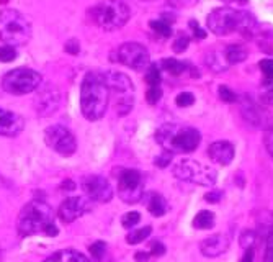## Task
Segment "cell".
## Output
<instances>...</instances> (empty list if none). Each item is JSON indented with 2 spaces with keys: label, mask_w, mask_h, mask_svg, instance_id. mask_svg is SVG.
I'll return each mask as SVG.
<instances>
[{
  "label": "cell",
  "mask_w": 273,
  "mask_h": 262,
  "mask_svg": "<svg viewBox=\"0 0 273 262\" xmlns=\"http://www.w3.org/2000/svg\"><path fill=\"white\" fill-rule=\"evenodd\" d=\"M218 94H219V99H221L223 102H226V103H234L237 100L236 94H234L227 85H219Z\"/></svg>",
  "instance_id": "cell-31"
},
{
  "label": "cell",
  "mask_w": 273,
  "mask_h": 262,
  "mask_svg": "<svg viewBox=\"0 0 273 262\" xmlns=\"http://www.w3.org/2000/svg\"><path fill=\"white\" fill-rule=\"evenodd\" d=\"M146 82L149 84V87H157L159 84H161V71H159V67L156 64H153L147 69Z\"/></svg>",
  "instance_id": "cell-28"
},
{
  "label": "cell",
  "mask_w": 273,
  "mask_h": 262,
  "mask_svg": "<svg viewBox=\"0 0 273 262\" xmlns=\"http://www.w3.org/2000/svg\"><path fill=\"white\" fill-rule=\"evenodd\" d=\"M116 61L131 69H144L149 66V51L139 43H125L116 49Z\"/></svg>",
  "instance_id": "cell-12"
},
{
  "label": "cell",
  "mask_w": 273,
  "mask_h": 262,
  "mask_svg": "<svg viewBox=\"0 0 273 262\" xmlns=\"http://www.w3.org/2000/svg\"><path fill=\"white\" fill-rule=\"evenodd\" d=\"M229 248V238H226L224 235H215V236H209L208 239H204L201 243L200 249L201 254L206 257H218L221 256L223 252L227 251Z\"/></svg>",
  "instance_id": "cell-18"
},
{
  "label": "cell",
  "mask_w": 273,
  "mask_h": 262,
  "mask_svg": "<svg viewBox=\"0 0 273 262\" xmlns=\"http://www.w3.org/2000/svg\"><path fill=\"white\" fill-rule=\"evenodd\" d=\"M156 141L169 153H193L200 146L201 134L192 126L165 123L156 131Z\"/></svg>",
  "instance_id": "cell-4"
},
{
  "label": "cell",
  "mask_w": 273,
  "mask_h": 262,
  "mask_svg": "<svg viewBox=\"0 0 273 262\" xmlns=\"http://www.w3.org/2000/svg\"><path fill=\"white\" fill-rule=\"evenodd\" d=\"M247 57V49L240 44H231L224 51V59L227 64H239L242 61H246Z\"/></svg>",
  "instance_id": "cell-21"
},
{
  "label": "cell",
  "mask_w": 273,
  "mask_h": 262,
  "mask_svg": "<svg viewBox=\"0 0 273 262\" xmlns=\"http://www.w3.org/2000/svg\"><path fill=\"white\" fill-rule=\"evenodd\" d=\"M110 92L105 74L87 72L80 85V110L90 122L100 120L108 108Z\"/></svg>",
  "instance_id": "cell-1"
},
{
  "label": "cell",
  "mask_w": 273,
  "mask_h": 262,
  "mask_svg": "<svg viewBox=\"0 0 273 262\" xmlns=\"http://www.w3.org/2000/svg\"><path fill=\"white\" fill-rule=\"evenodd\" d=\"M90 18L92 21L107 32H113L126 25L130 20V7L123 0H103L90 9Z\"/></svg>",
  "instance_id": "cell-6"
},
{
  "label": "cell",
  "mask_w": 273,
  "mask_h": 262,
  "mask_svg": "<svg viewBox=\"0 0 273 262\" xmlns=\"http://www.w3.org/2000/svg\"><path fill=\"white\" fill-rule=\"evenodd\" d=\"M57 107H59V94L54 87L43 89L35 99V108L38 111V115L41 117H49L57 110Z\"/></svg>",
  "instance_id": "cell-15"
},
{
  "label": "cell",
  "mask_w": 273,
  "mask_h": 262,
  "mask_svg": "<svg viewBox=\"0 0 273 262\" xmlns=\"http://www.w3.org/2000/svg\"><path fill=\"white\" fill-rule=\"evenodd\" d=\"M149 26L153 28L157 35H161L162 38H169V36L172 35V28H170L169 23H167V21H162V20H150Z\"/></svg>",
  "instance_id": "cell-26"
},
{
  "label": "cell",
  "mask_w": 273,
  "mask_h": 262,
  "mask_svg": "<svg viewBox=\"0 0 273 262\" xmlns=\"http://www.w3.org/2000/svg\"><path fill=\"white\" fill-rule=\"evenodd\" d=\"M146 99H147V103L150 105H156L159 100L162 99V91H161V87H150L147 94H146Z\"/></svg>",
  "instance_id": "cell-36"
},
{
  "label": "cell",
  "mask_w": 273,
  "mask_h": 262,
  "mask_svg": "<svg viewBox=\"0 0 273 262\" xmlns=\"http://www.w3.org/2000/svg\"><path fill=\"white\" fill-rule=\"evenodd\" d=\"M147 210L153 216H164L167 213V201L161 193H150Z\"/></svg>",
  "instance_id": "cell-22"
},
{
  "label": "cell",
  "mask_w": 273,
  "mask_h": 262,
  "mask_svg": "<svg viewBox=\"0 0 273 262\" xmlns=\"http://www.w3.org/2000/svg\"><path fill=\"white\" fill-rule=\"evenodd\" d=\"M150 233H153V228H150V226L136 229V231H133V233H130L126 236V243L128 244H139V243L144 241V239H147L150 236Z\"/></svg>",
  "instance_id": "cell-24"
},
{
  "label": "cell",
  "mask_w": 273,
  "mask_h": 262,
  "mask_svg": "<svg viewBox=\"0 0 273 262\" xmlns=\"http://www.w3.org/2000/svg\"><path fill=\"white\" fill-rule=\"evenodd\" d=\"M263 143L265 148H267L268 154L273 157V128H267L263 133Z\"/></svg>",
  "instance_id": "cell-40"
},
{
  "label": "cell",
  "mask_w": 273,
  "mask_h": 262,
  "mask_svg": "<svg viewBox=\"0 0 273 262\" xmlns=\"http://www.w3.org/2000/svg\"><path fill=\"white\" fill-rule=\"evenodd\" d=\"M188 44H190V40H188V36H185V35H180L178 38L173 41V51L175 52H184L187 48H188Z\"/></svg>",
  "instance_id": "cell-38"
},
{
  "label": "cell",
  "mask_w": 273,
  "mask_h": 262,
  "mask_svg": "<svg viewBox=\"0 0 273 262\" xmlns=\"http://www.w3.org/2000/svg\"><path fill=\"white\" fill-rule=\"evenodd\" d=\"M134 259L138 262H147L149 260V254L147 252H136Z\"/></svg>",
  "instance_id": "cell-46"
},
{
  "label": "cell",
  "mask_w": 273,
  "mask_h": 262,
  "mask_svg": "<svg viewBox=\"0 0 273 262\" xmlns=\"http://www.w3.org/2000/svg\"><path fill=\"white\" fill-rule=\"evenodd\" d=\"M240 262H254V249L252 248H247L244 256H242Z\"/></svg>",
  "instance_id": "cell-45"
},
{
  "label": "cell",
  "mask_w": 273,
  "mask_h": 262,
  "mask_svg": "<svg viewBox=\"0 0 273 262\" xmlns=\"http://www.w3.org/2000/svg\"><path fill=\"white\" fill-rule=\"evenodd\" d=\"M223 2H227V4H229V2H236V0H223Z\"/></svg>",
  "instance_id": "cell-48"
},
{
  "label": "cell",
  "mask_w": 273,
  "mask_h": 262,
  "mask_svg": "<svg viewBox=\"0 0 273 262\" xmlns=\"http://www.w3.org/2000/svg\"><path fill=\"white\" fill-rule=\"evenodd\" d=\"M82 189L85 192V195L94 200L100 201V203H107L113 198V189L111 184L102 176H87L82 181Z\"/></svg>",
  "instance_id": "cell-13"
},
{
  "label": "cell",
  "mask_w": 273,
  "mask_h": 262,
  "mask_svg": "<svg viewBox=\"0 0 273 262\" xmlns=\"http://www.w3.org/2000/svg\"><path fill=\"white\" fill-rule=\"evenodd\" d=\"M90 210V203L85 197H69L59 207V218L64 223H72Z\"/></svg>",
  "instance_id": "cell-14"
},
{
  "label": "cell",
  "mask_w": 273,
  "mask_h": 262,
  "mask_svg": "<svg viewBox=\"0 0 273 262\" xmlns=\"http://www.w3.org/2000/svg\"><path fill=\"white\" fill-rule=\"evenodd\" d=\"M25 120L18 113L0 108V136H17L23 131Z\"/></svg>",
  "instance_id": "cell-16"
},
{
  "label": "cell",
  "mask_w": 273,
  "mask_h": 262,
  "mask_svg": "<svg viewBox=\"0 0 273 262\" xmlns=\"http://www.w3.org/2000/svg\"><path fill=\"white\" fill-rule=\"evenodd\" d=\"M208 156L219 166H227L234 159V146L229 141H216L208 148Z\"/></svg>",
  "instance_id": "cell-17"
},
{
  "label": "cell",
  "mask_w": 273,
  "mask_h": 262,
  "mask_svg": "<svg viewBox=\"0 0 273 262\" xmlns=\"http://www.w3.org/2000/svg\"><path fill=\"white\" fill-rule=\"evenodd\" d=\"M144 193L142 176L136 169H123L118 174V195L126 203L139 201Z\"/></svg>",
  "instance_id": "cell-10"
},
{
  "label": "cell",
  "mask_w": 273,
  "mask_h": 262,
  "mask_svg": "<svg viewBox=\"0 0 273 262\" xmlns=\"http://www.w3.org/2000/svg\"><path fill=\"white\" fill-rule=\"evenodd\" d=\"M105 251H107V244H105L103 241H97L90 246V254H92L95 262L102 260V257L105 256Z\"/></svg>",
  "instance_id": "cell-29"
},
{
  "label": "cell",
  "mask_w": 273,
  "mask_h": 262,
  "mask_svg": "<svg viewBox=\"0 0 273 262\" xmlns=\"http://www.w3.org/2000/svg\"><path fill=\"white\" fill-rule=\"evenodd\" d=\"M139 220H141V215L138 213V212H130V213H126L123 218H121V223H123V226L125 228H134L136 224L139 223Z\"/></svg>",
  "instance_id": "cell-30"
},
{
  "label": "cell",
  "mask_w": 273,
  "mask_h": 262,
  "mask_svg": "<svg viewBox=\"0 0 273 262\" xmlns=\"http://www.w3.org/2000/svg\"><path fill=\"white\" fill-rule=\"evenodd\" d=\"M208 26L218 36L240 33L246 38H252L257 32V20L246 10L216 9L208 15Z\"/></svg>",
  "instance_id": "cell-3"
},
{
  "label": "cell",
  "mask_w": 273,
  "mask_h": 262,
  "mask_svg": "<svg viewBox=\"0 0 273 262\" xmlns=\"http://www.w3.org/2000/svg\"><path fill=\"white\" fill-rule=\"evenodd\" d=\"M215 226V213L203 210L193 218V228L196 229H209Z\"/></svg>",
  "instance_id": "cell-23"
},
{
  "label": "cell",
  "mask_w": 273,
  "mask_h": 262,
  "mask_svg": "<svg viewBox=\"0 0 273 262\" xmlns=\"http://www.w3.org/2000/svg\"><path fill=\"white\" fill-rule=\"evenodd\" d=\"M260 100L267 105H273V79L271 80L265 79L263 87L260 91Z\"/></svg>",
  "instance_id": "cell-27"
},
{
  "label": "cell",
  "mask_w": 273,
  "mask_h": 262,
  "mask_svg": "<svg viewBox=\"0 0 273 262\" xmlns=\"http://www.w3.org/2000/svg\"><path fill=\"white\" fill-rule=\"evenodd\" d=\"M64 49H66V52H69V54H77L80 51V44L77 40H69L64 44Z\"/></svg>",
  "instance_id": "cell-41"
},
{
  "label": "cell",
  "mask_w": 273,
  "mask_h": 262,
  "mask_svg": "<svg viewBox=\"0 0 273 262\" xmlns=\"http://www.w3.org/2000/svg\"><path fill=\"white\" fill-rule=\"evenodd\" d=\"M242 113H244L246 120L249 123H252L254 126H262V128H273V125L271 123H267L265 122V118H268L271 120L265 111L259 110V107L254 103V102H250V99H247L246 97V100L242 102Z\"/></svg>",
  "instance_id": "cell-19"
},
{
  "label": "cell",
  "mask_w": 273,
  "mask_h": 262,
  "mask_svg": "<svg viewBox=\"0 0 273 262\" xmlns=\"http://www.w3.org/2000/svg\"><path fill=\"white\" fill-rule=\"evenodd\" d=\"M107 79L110 97L115 102V110L118 115H128L134 105V85L131 79L121 72H107Z\"/></svg>",
  "instance_id": "cell-7"
},
{
  "label": "cell",
  "mask_w": 273,
  "mask_h": 262,
  "mask_svg": "<svg viewBox=\"0 0 273 262\" xmlns=\"http://www.w3.org/2000/svg\"><path fill=\"white\" fill-rule=\"evenodd\" d=\"M41 85V76L28 67H18L7 72L2 79V87L5 92L13 95H25L36 91Z\"/></svg>",
  "instance_id": "cell-8"
},
{
  "label": "cell",
  "mask_w": 273,
  "mask_h": 262,
  "mask_svg": "<svg viewBox=\"0 0 273 262\" xmlns=\"http://www.w3.org/2000/svg\"><path fill=\"white\" fill-rule=\"evenodd\" d=\"M44 262H90L82 252H77L74 249H64L56 254H52Z\"/></svg>",
  "instance_id": "cell-20"
},
{
  "label": "cell",
  "mask_w": 273,
  "mask_h": 262,
  "mask_svg": "<svg viewBox=\"0 0 273 262\" xmlns=\"http://www.w3.org/2000/svg\"><path fill=\"white\" fill-rule=\"evenodd\" d=\"M263 262H273V226L267 235V243H265V257Z\"/></svg>",
  "instance_id": "cell-32"
},
{
  "label": "cell",
  "mask_w": 273,
  "mask_h": 262,
  "mask_svg": "<svg viewBox=\"0 0 273 262\" xmlns=\"http://www.w3.org/2000/svg\"><path fill=\"white\" fill-rule=\"evenodd\" d=\"M63 189H69V190H72V189H75V184H74L72 181H66V182L63 184Z\"/></svg>",
  "instance_id": "cell-47"
},
{
  "label": "cell",
  "mask_w": 273,
  "mask_h": 262,
  "mask_svg": "<svg viewBox=\"0 0 273 262\" xmlns=\"http://www.w3.org/2000/svg\"><path fill=\"white\" fill-rule=\"evenodd\" d=\"M175 102H177L178 107H184V108H185V107H190V105L195 103V97H193V94H190V92H181V94L177 95Z\"/></svg>",
  "instance_id": "cell-35"
},
{
  "label": "cell",
  "mask_w": 273,
  "mask_h": 262,
  "mask_svg": "<svg viewBox=\"0 0 273 262\" xmlns=\"http://www.w3.org/2000/svg\"><path fill=\"white\" fill-rule=\"evenodd\" d=\"M44 139H46V144L60 156H72L77 149L74 134L60 125L49 126L44 133Z\"/></svg>",
  "instance_id": "cell-11"
},
{
  "label": "cell",
  "mask_w": 273,
  "mask_h": 262,
  "mask_svg": "<svg viewBox=\"0 0 273 262\" xmlns=\"http://www.w3.org/2000/svg\"><path fill=\"white\" fill-rule=\"evenodd\" d=\"M150 254L153 256H162V254H165V246L162 243H153V246H150Z\"/></svg>",
  "instance_id": "cell-43"
},
{
  "label": "cell",
  "mask_w": 273,
  "mask_h": 262,
  "mask_svg": "<svg viewBox=\"0 0 273 262\" xmlns=\"http://www.w3.org/2000/svg\"><path fill=\"white\" fill-rule=\"evenodd\" d=\"M18 235L20 236H33L38 233H46L48 236H56L59 233L54 224V212L43 200H33L23 207L18 216Z\"/></svg>",
  "instance_id": "cell-2"
},
{
  "label": "cell",
  "mask_w": 273,
  "mask_h": 262,
  "mask_svg": "<svg viewBox=\"0 0 273 262\" xmlns=\"http://www.w3.org/2000/svg\"><path fill=\"white\" fill-rule=\"evenodd\" d=\"M0 40L9 46H23L32 40V25L20 12L4 9L0 12Z\"/></svg>",
  "instance_id": "cell-5"
},
{
  "label": "cell",
  "mask_w": 273,
  "mask_h": 262,
  "mask_svg": "<svg viewBox=\"0 0 273 262\" xmlns=\"http://www.w3.org/2000/svg\"><path fill=\"white\" fill-rule=\"evenodd\" d=\"M221 197H223V193L218 192V190H215V192L206 193V195H204V200L209 201V203H218V201L221 200Z\"/></svg>",
  "instance_id": "cell-42"
},
{
  "label": "cell",
  "mask_w": 273,
  "mask_h": 262,
  "mask_svg": "<svg viewBox=\"0 0 273 262\" xmlns=\"http://www.w3.org/2000/svg\"><path fill=\"white\" fill-rule=\"evenodd\" d=\"M260 69L265 79L271 80L273 79V59H263V61H260Z\"/></svg>",
  "instance_id": "cell-37"
},
{
  "label": "cell",
  "mask_w": 273,
  "mask_h": 262,
  "mask_svg": "<svg viewBox=\"0 0 273 262\" xmlns=\"http://www.w3.org/2000/svg\"><path fill=\"white\" fill-rule=\"evenodd\" d=\"M173 176L180 181H187L192 184H198L204 187H211L216 184V170L209 166L193 161V159H184L173 167Z\"/></svg>",
  "instance_id": "cell-9"
},
{
  "label": "cell",
  "mask_w": 273,
  "mask_h": 262,
  "mask_svg": "<svg viewBox=\"0 0 273 262\" xmlns=\"http://www.w3.org/2000/svg\"><path fill=\"white\" fill-rule=\"evenodd\" d=\"M170 162H172V153H169V151H164L161 156L156 157V161H154L156 166L162 167V169L167 167V166H170Z\"/></svg>",
  "instance_id": "cell-39"
},
{
  "label": "cell",
  "mask_w": 273,
  "mask_h": 262,
  "mask_svg": "<svg viewBox=\"0 0 273 262\" xmlns=\"http://www.w3.org/2000/svg\"><path fill=\"white\" fill-rule=\"evenodd\" d=\"M17 57V51L12 46H0V61L2 63H12Z\"/></svg>",
  "instance_id": "cell-34"
},
{
  "label": "cell",
  "mask_w": 273,
  "mask_h": 262,
  "mask_svg": "<svg viewBox=\"0 0 273 262\" xmlns=\"http://www.w3.org/2000/svg\"><path fill=\"white\" fill-rule=\"evenodd\" d=\"M255 243V233L254 231H250V229H244L242 231V235H240V246L242 248H252Z\"/></svg>",
  "instance_id": "cell-33"
},
{
  "label": "cell",
  "mask_w": 273,
  "mask_h": 262,
  "mask_svg": "<svg viewBox=\"0 0 273 262\" xmlns=\"http://www.w3.org/2000/svg\"><path fill=\"white\" fill-rule=\"evenodd\" d=\"M190 26H192V30H193V33H195V36H196V38H200V40L206 38V33H204L203 30L198 26V23H195L193 20L190 21Z\"/></svg>",
  "instance_id": "cell-44"
},
{
  "label": "cell",
  "mask_w": 273,
  "mask_h": 262,
  "mask_svg": "<svg viewBox=\"0 0 273 262\" xmlns=\"http://www.w3.org/2000/svg\"><path fill=\"white\" fill-rule=\"evenodd\" d=\"M162 67L167 72H170L172 76H180V74L187 69V66L181 61H177V59H164Z\"/></svg>",
  "instance_id": "cell-25"
}]
</instances>
